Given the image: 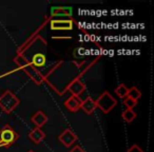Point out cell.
<instances>
[{
  "mask_svg": "<svg viewBox=\"0 0 154 152\" xmlns=\"http://www.w3.org/2000/svg\"><path fill=\"white\" fill-rule=\"evenodd\" d=\"M20 99L11 90H5L0 95V109L7 114H10L18 107Z\"/></svg>",
  "mask_w": 154,
  "mask_h": 152,
  "instance_id": "obj_1",
  "label": "cell"
},
{
  "mask_svg": "<svg viewBox=\"0 0 154 152\" xmlns=\"http://www.w3.org/2000/svg\"><path fill=\"white\" fill-rule=\"evenodd\" d=\"M19 137L20 135L9 124H5L0 129V147H11L19 139Z\"/></svg>",
  "mask_w": 154,
  "mask_h": 152,
  "instance_id": "obj_2",
  "label": "cell"
},
{
  "mask_svg": "<svg viewBox=\"0 0 154 152\" xmlns=\"http://www.w3.org/2000/svg\"><path fill=\"white\" fill-rule=\"evenodd\" d=\"M95 103H96V107L99 108L106 114L109 113L117 105V101L108 91H103L98 96V98L95 101Z\"/></svg>",
  "mask_w": 154,
  "mask_h": 152,
  "instance_id": "obj_3",
  "label": "cell"
},
{
  "mask_svg": "<svg viewBox=\"0 0 154 152\" xmlns=\"http://www.w3.org/2000/svg\"><path fill=\"white\" fill-rule=\"evenodd\" d=\"M75 21L72 18L68 19H53L50 23L51 30L55 31H69L72 30Z\"/></svg>",
  "mask_w": 154,
  "mask_h": 152,
  "instance_id": "obj_4",
  "label": "cell"
},
{
  "mask_svg": "<svg viewBox=\"0 0 154 152\" xmlns=\"http://www.w3.org/2000/svg\"><path fill=\"white\" fill-rule=\"evenodd\" d=\"M58 141L64 146L70 148L77 141V135L71 129H66L60 135H58Z\"/></svg>",
  "mask_w": 154,
  "mask_h": 152,
  "instance_id": "obj_5",
  "label": "cell"
},
{
  "mask_svg": "<svg viewBox=\"0 0 154 152\" xmlns=\"http://www.w3.org/2000/svg\"><path fill=\"white\" fill-rule=\"evenodd\" d=\"M68 90L72 93V95L79 97L80 94L86 90V85H85L79 78H76V79H74L68 86Z\"/></svg>",
  "mask_w": 154,
  "mask_h": 152,
  "instance_id": "obj_6",
  "label": "cell"
},
{
  "mask_svg": "<svg viewBox=\"0 0 154 152\" xmlns=\"http://www.w3.org/2000/svg\"><path fill=\"white\" fill-rule=\"evenodd\" d=\"M82 99L78 96H70L66 101H64V107L69 110L70 112H76L80 109L82 107Z\"/></svg>",
  "mask_w": 154,
  "mask_h": 152,
  "instance_id": "obj_7",
  "label": "cell"
},
{
  "mask_svg": "<svg viewBox=\"0 0 154 152\" xmlns=\"http://www.w3.org/2000/svg\"><path fill=\"white\" fill-rule=\"evenodd\" d=\"M48 120H49L48 116L45 115L42 111H40V110H39V111H37L36 113H35L34 115L31 117V122H32L33 124L37 127V128H40V127H42L45 124H47Z\"/></svg>",
  "mask_w": 154,
  "mask_h": 152,
  "instance_id": "obj_8",
  "label": "cell"
},
{
  "mask_svg": "<svg viewBox=\"0 0 154 152\" xmlns=\"http://www.w3.org/2000/svg\"><path fill=\"white\" fill-rule=\"evenodd\" d=\"M82 110H84L85 113H87L88 115H90V114H92L93 112L95 111V109H96V103H95V101L92 98L91 96H88L86 99H84L82 103Z\"/></svg>",
  "mask_w": 154,
  "mask_h": 152,
  "instance_id": "obj_9",
  "label": "cell"
},
{
  "mask_svg": "<svg viewBox=\"0 0 154 152\" xmlns=\"http://www.w3.org/2000/svg\"><path fill=\"white\" fill-rule=\"evenodd\" d=\"M29 137L34 141L35 144H39L45 138V133L41 130L40 128H34L30 133H29Z\"/></svg>",
  "mask_w": 154,
  "mask_h": 152,
  "instance_id": "obj_10",
  "label": "cell"
},
{
  "mask_svg": "<svg viewBox=\"0 0 154 152\" xmlns=\"http://www.w3.org/2000/svg\"><path fill=\"white\" fill-rule=\"evenodd\" d=\"M45 55L42 53H36L33 55L32 59H31V66H33L34 68H41L45 64Z\"/></svg>",
  "mask_w": 154,
  "mask_h": 152,
  "instance_id": "obj_11",
  "label": "cell"
},
{
  "mask_svg": "<svg viewBox=\"0 0 154 152\" xmlns=\"http://www.w3.org/2000/svg\"><path fill=\"white\" fill-rule=\"evenodd\" d=\"M52 16H71L72 9L71 8H52Z\"/></svg>",
  "mask_w": 154,
  "mask_h": 152,
  "instance_id": "obj_12",
  "label": "cell"
},
{
  "mask_svg": "<svg viewBox=\"0 0 154 152\" xmlns=\"http://www.w3.org/2000/svg\"><path fill=\"white\" fill-rule=\"evenodd\" d=\"M122 117L126 123H132L136 117V113L133 111V109H127L122 113Z\"/></svg>",
  "mask_w": 154,
  "mask_h": 152,
  "instance_id": "obj_13",
  "label": "cell"
},
{
  "mask_svg": "<svg viewBox=\"0 0 154 152\" xmlns=\"http://www.w3.org/2000/svg\"><path fill=\"white\" fill-rule=\"evenodd\" d=\"M128 91H129V89L127 88L124 84H120L119 86L115 89L116 95H117L118 97H120V98H126V97L128 96Z\"/></svg>",
  "mask_w": 154,
  "mask_h": 152,
  "instance_id": "obj_14",
  "label": "cell"
},
{
  "mask_svg": "<svg viewBox=\"0 0 154 152\" xmlns=\"http://www.w3.org/2000/svg\"><path fill=\"white\" fill-rule=\"evenodd\" d=\"M128 97H131L134 101H138L141 97V92L136 88V87H132L131 89H129L128 91Z\"/></svg>",
  "mask_w": 154,
  "mask_h": 152,
  "instance_id": "obj_15",
  "label": "cell"
},
{
  "mask_svg": "<svg viewBox=\"0 0 154 152\" xmlns=\"http://www.w3.org/2000/svg\"><path fill=\"white\" fill-rule=\"evenodd\" d=\"M124 105L127 107V109H133V108L137 105V101H134V99L131 98V97L127 96L126 98L124 99Z\"/></svg>",
  "mask_w": 154,
  "mask_h": 152,
  "instance_id": "obj_16",
  "label": "cell"
},
{
  "mask_svg": "<svg viewBox=\"0 0 154 152\" xmlns=\"http://www.w3.org/2000/svg\"><path fill=\"white\" fill-rule=\"evenodd\" d=\"M127 152H143V149H141L140 147H138L137 145H132L129 148Z\"/></svg>",
  "mask_w": 154,
  "mask_h": 152,
  "instance_id": "obj_17",
  "label": "cell"
},
{
  "mask_svg": "<svg viewBox=\"0 0 154 152\" xmlns=\"http://www.w3.org/2000/svg\"><path fill=\"white\" fill-rule=\"evenodd\" d=\"M70 152H86L84 149H82V147H80L79 145H76V146H74V147L72 148V149L70 150Z\"/></svg>",
  "mask_w": 154,
  "mask_h": 152,
  "instance_id": "obj_18",
  "label": "cell"
},
{
  "mask_svg": "<svg viewBox=\"0 0 154 152\" xmlns=\"http://www.w3.org/2000/svg\"><path fill=\"white\" fill-rule=\"evenodd\" d=\"M28 152H35V151H33V150H30V151H28Z\"/></svg>",
  "mask_w": 154,
  "mask_h": 152,
  "instance_id": "obj_19",
  "label": "cell"
}]
</instances>
